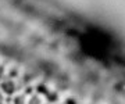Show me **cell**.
Here are the masks:
<instances>
[{
    "label": "cell",
    "mask_w": 125,
    "mask_h": 104,
    "mask_svg": "<svg viewBox=\"0 0 125 104\" xmlns=\"http://www.w3.org/2000/svg\"><path fill=\"white\" fill-rule=\"evenodd\" d=\"M20 86L15 82V79H10V78H3L0 82V92L6 96V97H13L17 95Z\"/></svg>",
    "instance_id": "1"
},
{
    "label": "cell",
    "mask_w": 125,
    "mask_h": 104,
    "mask_svg": "<svg viewBox=\"0 0 125 104\" xmlns=\"http://www.w3.org/2000/svg\"><path fill=\"white\" fill-rule=\"evenodd\" d=\"M27 104H43V97L38 93H33L27 97Z\"/></svg>",
    "instance_id": "2"
},
{
    "label": "cell",
    "mask_w": 125,
    "mask_h": 104,
    "mask_svg": "<svg viewBox=\"0 0 125 104\" xmlns=\"http://www.w3.org/2000/svg\"><path fill=\"white\" fill-rule=\"evenodd\" d=\"M62 104H78V101H76L75 97H67L65 101H64Z\"/></svg>",
    "instance_id": "3"
},
{
    "label": "cell",
    "mask_w": 125,
    "mask_h": 104,
    "mask_svg": "<svg viewBox=\"0 0 125 104\" xmlns=\"http://www.w3.org/2000/svg\"><path fill=\"white\" fill-rule=\"evenodd\" d=\"M0 104H6V96L0 92Z\"/></svg>",
    "instance_id": "4"
},
{
    "label": "cell",
    "mask_w": 125,
    "mask_h": 104,
    "mask_svg": "<svg viewBox=\"0 0 125 104\" xmlns=\"http://www.w3.org/2000/svg\"><path fill=\"white\" fill-rule=\"evenodd\" d=\"M1 79H3V69L0 68V82H1Z\"/></svg>",
    "instance_id": "5"
},
{
    "label": "cell",
    "mask_w": 125,
    "mask_h": 104,
    "mask_svg": "<svg viewBox=\"0 0 125 104\" xmlns=\"http://www.w3.org/2000/svg\"><path fill=\"white\" fill-rule=\"evenodd\" d=\"M57 104H61V103H57Z\"/></svg>",
    "instance_id": "6"
}]
</instances>
